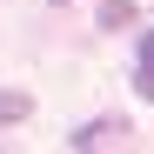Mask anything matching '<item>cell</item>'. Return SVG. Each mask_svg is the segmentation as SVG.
<instances>
[{"label": "cell", "mask_w": 154, "mask_h": 154, "mask_svg": "<svg viewBox=\"0 0 154 154\" xmlns=\"http://www.w3.org/2000/svg\"><path fill=\"white\" fill-rule=\"evenodd\" d=\"M134 94L154 107V54H141V67H134Z\"/></svg>", "instance_id": "obj_4"}, {"label": "cell", "mask_w": 154, "mask_h": 154, "mask_svg": "<svg viewBox=\"0 0 154 154\" xmlns=\"http://www.w3.org/2000/svg\"><path fill=\"white\" fill-rule=\"evenodd\" d=\"M141 54H154V34H147V40H141Z\"/></svg>", "instance_id": "obj_5"}, {"label": "cell", "mask_w": 154, "mask_h": 154, "mask_svg": "<svg viewBox=\"0 0 154 154\" xmlns=\"http://www.w3.org/2000/svg\"><path fill=\"white\" fill-rule=\"evenodd\" d=\"M34 114V94H20V87H0V127H14V121H27Z\"/></svg>", "instance_id": "obj_2"}, {"label": "cell", "mask_w": 154, "mask_h": 154, "mask_svg": "<svg viewBox=\"0 0 154 154\" xmlns=\"http://www.w3.org/2000/svg\"><path fill=\"white\" fill-rule=\"evenodd\" d=\"M121 134H127V121H87L81 134H74V147L94 154V147H107V141H121Z\"/></svg>", "instance_id": "obj_1"}, {"label": "cell", "mask_w": 154, "mask_h": 154, "mask_svg": "<svg viewBox=\"0 0 154 154\" xmlns=\"http://www.w3.org/2000/svg\"><path fill=\"white\" fill-rule=\"evenodd\" d=\"M127 20H134V0H100V27H127Z\"/></svg>", "instance_id": "obj_3"}]
</instances>
